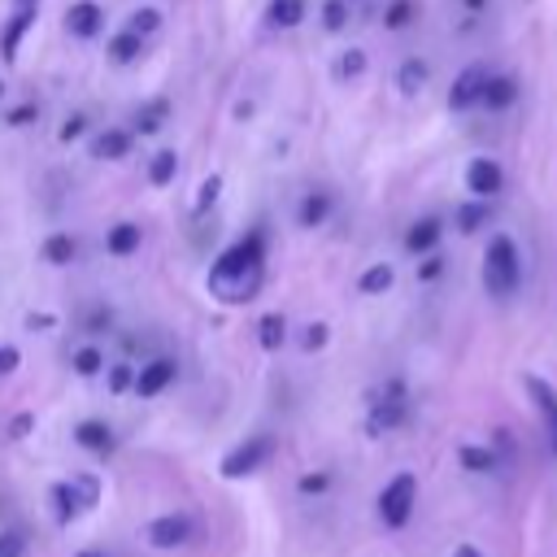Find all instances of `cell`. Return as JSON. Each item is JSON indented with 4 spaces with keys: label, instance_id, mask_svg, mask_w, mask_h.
Listing matches in <instances>:
<instances>
[{
    "label": "cell",
    "instance_id": "29",
    "mask_svg": "<svg viewBox=\"0 0 557 557\" xmlns=\"http://www.w3.org/2000/svg\"><path fill=\"white\" fill-rule=\"evenodd\" d=\"M461 466H466V470H492L496 457H492L487 448H470V444H466V448H461Z\"/></svg>",
    "mask_w": 557,
    "mask_h": 557
},
{
    "label": "cell",
    "instance_id": "26",
    "mask_svg": "<svg viewBox=\"0 0 557 557\" xmlns=\"http://www.w3.org/2000/svg\"><path fill=\"white\" fill-rule=\"evenodd\" d=\"M257 331H261V344H265V348H278V344L287 339V322H283V313H265Z\"/></svg>",
    "mask_w": 557,
    "mask_h": 557
},
{
    "label": "cell",
    "instance_id": "11",
    "mask_svg": "<svg viewBox=\"0 0 557 557\" xmlns=\"http://www.w3.org/2000/svg\"><path fill=\"white\" fill-rule=\"evenodd\" d=\"M100 26H104L100 4H91V0L70 4V13H65V30H70L74 39H91V35H100Z\"/></svg>",
    "mask_w": 557,
    "mask_h": 557
},
{
    "label": "cell",
    "instance_id": "7",
    "mask_svg": "<svg viewBox=\"0 0 557 557\" xmlns=\"http://www.w3.org/2000/svg\"><path fill=\"white\" fill-rule=\"evenodd\" d=\"M466 187H470V196L492 200V196L505 187V170H500L492 157H474V161L466 165Z\"/></svg>",
    "mask_w": 557,
    "mask_h": 557
},
{
    "label": "cell",
    "instance_id": "37",
    "mask_svg": "<svg viewBox=\"0 0 557 557\" xmlns=\"http://www.w3.org/2000/svg\"><path fill=\"white\" fill-rule=\"evenodd\" d=\"M109 387H113V392H126V387H135V370H131L126 361H122V366H113V370H109Z\"/></svg>",
    "mask_w": 557,
    "mask_h": 557
},
{
    "label": "cell",
    "instance_id": "48",
    "mask_svg": "<svg viewBox=\"0 0 557 557\" xmlns=\"http://www.w3.org/2000/svg\"><path fill=\"white\" fill-rule=\"evenodd\" d=\"M74 557H100V553H74Z\"/></svg>",
    "mask_w": 557,
    "mask_h": 557
},
{
    "label": "cell",
    "instance_id": "20",
    "mask_svg": "<svg viewBox=\"0 0 557 557\" xmlns=\"http://www.w3.org/2000/svg\"><path fill=\"white\" fill-rule=\"evenodd\" d=\"M326 213H331V196L326 191H309L305 200H300V226H322L326 222Z\"/></svg>",
    "mask_w": 557,
    "mask_h": 557
},
{
    "label": "cell",
    "instance_id": "18",
    "mask_svg": "<svg viewBox=\"0 0 557 557\" xmlns=\"http://www.w3.org/2000/svg\"><path fill=\"white\" fill-rule=\"evenodd\" d=\"M513 96H518L513 78H492V74H487V83H483V100H479V104H487V109H505V104H513Z\"/></svg>",
    "mask_w": 557,
    "mask_h": 557
},
{
    "label": "cell",
    "instance_id": "5",
    "mask_svg": "<svg viewBox=\"0 0 557 557\" xmlns=\"http://www.w3.org/2000/svg\"><path fill=\"white\" fill-rule=\"evenodd\" d=\"M522 387H527V396H531V405H535V413H540V422H544L548 448H553V457H557V392H553V383L540 379V374H527Z\"/></svg>",
    "mask_w": 557,
    "mask_h": 557
},
{
    "label": "cell",
    "instance_id": "32",
    "mask_svg": "<svg viewBox=\"0 0 557 557\" xmlns=\"http://www.w3.org/2000/svg\"><path fill=\"white\" fill-rule=\"evenodd\" d=\"M157 26H161V13H157V9L131 13V30H135V35H148V30H157Z\"/></svg>",
    "mask_w": 557,
    "mask_h": 557
},
{
    "label": "cell",
    "instance_id": "10",
    "mask_svg": "<svg viewBox=\"0 0 557 557\" xmlns=\"http://www.w3.org/2000/svg\"><path fill=\"white\" fill-rule=\"evenodd\" d=\"M483 83H487V70L483 65H470V70H461L457 74V83H453V91H448V109H470V104H479L483 100Z\"/></svg>",
    "mask_w": 557,
    "mask_h": 557
},
{
    "label": "cell",
    "instance_id": "31",
    "mask_svg": "<svg viewBox=\"0 0 557 557\" xmlns=\"http://www.w3.org/2000/svg\"><path fill=\"white\" fill-rule=\"evenodd\" d=\"M457 222H461V231H479V226L487 222V205H466V209H457Z\"/></svg>",
    "mask_w": 557,
    "mask_h": 557
},
{
    "label": "cell",
    "instance_id": "42",
    "mask_svg": "<svg viewBox=\"0 0 557 557\" xmlns=\"http://www.w3.org/2000/svg\"><path fill=\"white\" fill-rule=\"evenodd\" d=\"M78 135H83V117H70V122L61 126V139L70 144V139H78Z\"/></svg>",
    "mask_w": 557,
    "mask_h": 557
},
{
    "label": "cell",
    "instance_id": "50",
    "mask_svg": "<svg viewBox=\"0 0 557 557\" xmlns=\"http://www.w3.org/2000/svg\"><path fill=\"white\" fill-rule=\"evenodd\" d=\"M0 91H4V87H0Z\"/></svg>",
    "mask_w": 557,
    "mask_h": 557
},
{
    "label": "cell",
    "instance_id": "23",
    "mask_svg": "<svg viewBox=\"0 0 557 557\" xmlns=\"http://www.w3.org/2000/svg\"><path fill=\"white\" fill-rule=\"evenodd\" d=\"M165 113H170V104H165V100H148V104L135 113V126H139V135H152V131H161V126H165Z\"/></svg>",
    "mask_w": 557,
    "mask_h": 557
},
{
    "label": "cell",
    "instance_id": "38",
    "mask_svg": "<svg viewBox=\"0 0 557 557\" xmlns=\"http://www.w3.org/2000/svg\"><path fill=\"white\" fill-rule=\"evenodd\" d=\"M70 487H74V496H78V509L96 505V479H74Z\"/></svg>",
    "mask_w": 557,
    "mask_h": 557
},
{
    "label": "cell",
    "instance_id": "17",
    "mask_svg": "<svg viewBox=\"0 0 557 557\" xmlns=\"http://www.w3.org/2000/svg\"><path fill=\"white\" fill-rule=\"evenodd\" d=\"M139 52H144V35H135V30H122V35L109 39V57H113L117 65H131Z\"/></svg>",
    "mask_w": 557,
    "mask_h": 557
},
{
    "label": "cell",
    "instance_id": "40",
    "mask_svg": "<svg viewBox=\"0 0 557 557\" xmlns=\"http://www.w3.org/2000/svg\"><path fill=\"white\" fill-rule=\"evenodd\" d=\"M30 117H39V109H35V104H22V109H13V113H9V122H13V126H26Z\"/></svg>",
    "mask_w": 557,
    "mask_h": 557
},
{
    "label": "cell",
    "instance_id": "13",
    "mask_svg": "<svg viewBox=\"0 0 557 557\" xmlns=\"http://www.w3.org/2000/svg\"><path fill=\"white\" fill-rule=\"evenodd\" d=\"M126 152H131V135L126 131H104V135L91 139V157H100V161H117Z\"/></svg>",
    "mask_w": 557,
    "mask_h": 557
},
{
    "label": "cell",
    "instance_id": "25",
    "mask_svg": "<svg viewBox=\"0 0 557 557\" xmlns=\"http://www.w3.org/2000/svg\"><path fill=\"white\" fill-rule=\"evenodd\" d=\"M366 296H379V292H387L392 287V265H370L366 274H361V283H357Z\"/></svg>",
    "mask_w": 557,
    "mask_h": 557
},
{
    "label": "cell",
    "instance_id": "45",
    "mask_svg": "<svg viewBox=\"0 0 557 557\" xmlns=\"http://www.w3.org/2000/svg\"><path fill=\"white\" fill-rule=\"evenodd\" d=\"M418 274H422V278H435V274H440V257H426V261H422V270H418Z\"/></svg>",
    "mask_w": 557,
    "mask_h": 557
},
{
    "label": "cell",
    "instance_id": "41",
    "mask_svg": "<svg viewBox=\"0 0 557 557\" xmlns=\"http://www.w3.org/2000/svg\"><path fill=\"white\" fill-rule=\"evenodd\" d=\"M13 366H17V348H13V344H4V348H0V374H9Z\"/></svg>",
    "mask_w": 557,
    "mask_h": 557
},
{
    "label": "cell",
    "instance_id": "21",
    "mask_svg": "<svg viewBox=\"0 0 557 557\" xmlns=\"http://www.w3.org/2000/svg\"><path fill=\"white\" fill-rule=\"evenodd\" d=\"M74 257H78V244L70 235H48L44 239V261L48 265H70Z\"/></svg>",
    "mask_w": 557,
    "mask_h": 557
},
{
    "label": "cell",
    "instance_id": "22",
    "mask_svg": "<svg viewBox=\"0 0 557 557\" xmlns=\"http://www.w3.org/2000/svg\"><path fill=\"white\" fill-rule=\"evenodd\" d=\"M265 17H270V26H296L300 17H305V0H270V9H265Z\"/></svg>",
    "mask_w": 557,
    "mask_h": 557
},
{
    "label": "cell",
    "instance_id": "43",
    "mask_svg": "<svg viewBox=\"0 0 557 557\" xmlns=\"http://www.w3.org/2000/svg\"><path fill=\"white\" fill-rule=\"evenodd\" d=\"M326 487V474H305L300 479V492H322Z\"/></svg>",
    "mask_w": 557,
    "mask_h": 557
},
{
    "label": "cell",
    "instance_id": "12",
    "mask_svg": "<svg viewBox=\"0 0 557 557\" xmlns=\"http://www.w3.org/2000/svg\"><path fill=\"white\" fill-rule=\"evenodd\" d=\"M435 244H440V222H435V218H422V222H413V226L405 231V248L418 252V257L431 252Z\"/></svg>",
    "mask_w": 557,
    "mask_h": 557
},
{
    "label": "cell",
    "instance_id": "19",
    "mask_svg": "<svg viewBox=\"0 0 557 557\" xmlns=\"http://www.w3.org/2000/svg\"><path fill=\"white\" fill-rule=\"evenodd\" d=\"M174 174H178V157H174L170 148L152 152V161H148V183H152V187H165V183H174Z\"/></svg>",
    "mask_w": 557,
    "mask_h": 557
},
{
    "label": "cell",
    "instance_id": "39",
    "mask_svg": "<svg viewBox=\"0 0 557 557\" xmlns=\"http://www.w3.org/2000/svg\"><path fill=\"white\" fill-rule=\"evenodd\" d=\"M300 344H305V348H322V344H326V326H322V322H318V326H309Z\"/></svg>",
    "mask_w": 557,
    "mask_h": 557
},
{
    "label": "cell",
    "instance_id": "14",
    "mask_svg": "<svg viewBox=\"0 0 557 557\" xmlns=\"http://www.w3.org/2000/svg\"><path fill=\"white\" fill-rule=\"evenodd\" d=\"M104 248H109L113 257H131V252L139 248V226H135V222H117V226L104 235Z\"/></svg>",
    "mask_w": 557,
    "mask_h": 557
},
{
    "label": "cell",
    "instance_id": "46",
    "mask_svg": "<svg viewBox=\"0 0 557 557\" xmlns=\"http://www.w3.org/2000/svg\"><path fill=\"white\" fill-rule=\"evenodd\" d=\"M453 557H479V548H470V544H466V548H457Z\"/></svg>",
    "mask_w": 557,
    "mask_h": 557
},
{
    "label": "cell",
    "instance_id": "9",
    "mask_svg": "<svg viewBox=\"0 0 557 557\" xmlns=\"http://www.w3.org/2000/svg\"><path fill=\"white\" fill-rule=\"evenodd\" d=\"M187 535H191V522L183 513H161V518L148 522V544L152 548H178V544H187Z\"/></svg>",
    "mask_w": 557,
    "mask_h": 557
},
{
    "label": "cell",
    "instance_id": "4",
    "mask_svg": "<svg viewBox=\"0 0 557 557\" xmlns=\"http://www.w3.org/2000/svg\"><path fill=\"white\" fill-rule=\"evenodd\" d=\"M270 453H274V440H270V435H248L244 444H235V448L222 457V474H226V479H244V474L261 470V466L270 461Z\"/></svg>",
    "mask_w": 557,
    "mask_h": 557
},
{
    "label": "cell",
    "instance_id": "27",
    "mask_svg": "<svg viewBox=\"0 0 557 557\" xmlns=\"http://www.w3.org/2000/svg\"><path fill=\"white\" fill-rule=\"evenodd\" d=\"M396 83H400V91H409V96H413V91L426 83V65H422V61H405V65H400V74H396Z\"/></svg>",
    "mask_w": 557,
    "mask_h": 557
},
{
    "label": "cell",
    "instance_id": "35",
    "mask_svg": "<svg viewBox=\"0 0 557 557\" xmlns=\"http://www.w3.org/2000/svg\"><path fill=\"white\" fill-rule=\"evenodd\" d=\"M22 553H26L22 531H0V557H22Z\"/></svg>",
    "mask_w": 557,
    "mask_h": 557
},
{
    "label": "cell",
    "instance_id": "36",
    "mask_svg": "<svg viewBox=\"0 0 557 557\" xmlns=\"http://www.w3.org/2000/svg\"><path fill=\"white\" fill-rule=\"evenodd\" d=\"M409 17H413V4H409V0H396V4L387 9V17H383V22L396 30V26H409Z\"/></svg>",
    "mask_w": 557,
    "mask_h": 557
},
{
    "label": "cell",
    "instance_id": "47",
    "mask_svg": "<svg viewBox=\"0 0 557 557\" xmlns=\"http://www.w3.org/2000/svg\"><path fill=\"white\" fill-rule=\"evenodd\" d=\"M461 4H466V9H483V0H461Z\"/></svg>",
    "mask_w": 557,
    "mask_h": 557
},
{
    "label": "cell",
    "instance_id": "8",
    "mask_svg": "<svg viewBox=\"0 0 557 557\" xmlns=\"http://www.w3.org/2000/svg\"><path fill=\"white\" fill-rule=\"evenodd\" d=\"M174 374H178V366L170 361V357H152V361H144L139 370H135V396H161L170 383H174Z\"/></svg>",
    "mask_w": 557,
    "mask_h": 557
},
{
    "label": "cell",
    "instance_id": "28",
    "mask_svg": "<svg viewBox=\"0 0 557 557\" xmlns=\"http://www.w3.org/2000/svg\"><path fill=\"white\" fill-rule=\"evenodd\" d=\"M52 500H57V518H61V522H70V518L78 513V496H74L70 483H57V487H52Z\"/></svg>",
    "mask_w": 557,
    "mask_h": 557
},
{
    "label": "cell",
    "instance_id": "44",
    "mask_svg": "<svg viewBox=\"0 0 557 557\" xmlns=\"http://www.w3.org/2000/svg\"><path fill=\"white\" fill-rule=\"evenodd\" d=\"M26 431H30V413H17V418H13V440H22Z\"/></svg>",
    "mask_w": 557,
    "mask_h": 557
},
{
    "label": "cell",
    "instance_id": "6",
    "mask_svg": "<svg viewBox=\"0 0 557 557\" xmlns=\"http://www.w3.org/2000/svg\"><path fill=\"white\" fill-rule=\"evenodd\" d=\"M405 387L400 383H387L379 396H374V405H370V431H392V426H400L405 422Z\"/></svg>",
    "mask_w": 557,
    "mask_h": 557
},
{
    "label": "cell",
    "instance_id": "16",
    "mask_svg": "<svg viewBox=\"0 0 557 557\" xmlns=\"http://www.w3.org/2000/svg\"><path fill=\"white\" fill-rule=\"evenodd\" d=\"M30 22H35V4H17L13 22H9V30H4V57H17V44H22V35H26Z\"/></svg>",
    "mask_w": 557,
    "mask_h": 557
},
{
    "label": "cell",
    "instance_id": "30",
    "mask_svg": "<svg viewBox=\"0 0 557 557\" xmlns=\"http://www.w3.org/2000/svg\"><path fill=\"white\" fill-rule=\"evenodd\" d=\"M322 22H326V30H344L348 4H344V0H326V4H322Z\"/></svg>",
    "mask_w": 557,
    "mask_h": 557
},
{
    "label": "cell",
    "instance_id": "1",
    "mask_svg": "<svg viewBox=\"0 0 557 557\" xmlns=\"http://www.w3.org/2000/svg\"><path fill=\"white\" fill-rule=\"evenodd\" d=\"M261 287V235H248L239 244H231L213 270H209V292L222 296L226 305H244L252 300V292Z\"/></svg>",
    "mask_w": 557,
    "mask_h": 557
},
{
    "label": "cell",
    "instance_id": "2",
    "mask_svg": "<svg viewBox=\"0 0 557 557\" xmlns=\"http://www.w3.org/2000/svg\"><path fill=\"white\" fill-rule=\"evenodd\" d=\"M518 278H522L518 244L509 235H492L487 252H483V287H487V296H513Z\"/></svg>",
    "mask_w": 557,
    "mask_h": 557
},
{
    "label": "cell",
    "instance_id": "24",
    "mask_svg": "<svg viewBox=\"0 0 557 557\" xmlns=\"http://www.w3.org/2000/svg\"><path fill=\"white\" fill-rule=\"evenodd\" d=\"M70 366H74V374L91 379V374H100V370H104V352L87 344V348H78V352H74V361H70Z\"/></svg>",
    "mask_w": 557,
    "mask_h": 557
},
{
    "label": "cell",
    "instance_id": "49",
    "mask_svg": "<svg viewBox=\"0 0 557 557\" xmlns=\"http://www.w3.org/2000/svg\"><path fill=\"white\" fill-rule=\"evenodd\" d=\"M17 4H39V0H17Z\"/></svg>",
    "mask_w": 557,
    "mask_h": 557
},
{
    "label": "cell",
    "instance_id": "33",
    "mask_svg": "<svg viewBox=\"0 0 557 557\" xmlns=\"http://www.w3.org/2000/svg\"><path fill=\"white\" fill-rule=\"evenodd\" d=\"M361 70H366V52H357V48H348V52L339 57V74H344V78H357Z\"/></svg>",
    "mask_w": 557,
    "mask_h": 557
},
{
    "label": "cell",
    "instance_id": "3",
    "mask_svg": "<svg viewBox=\"0 0 557 557\" xmlns=\"http://www.w3.org/2000/svg\"><path fill=\"white\" fill-rule=\"evenodd\" d=\"M413 505H418V479L413 474H396V479H387V487L379 492V518H383V527H405L409 522V513H413Z\"/></svg>",
    "mask_w": 557,
    "mask_h": 557
},
{
    "label": "cell",
    "instance_id": "34",
    "mask_svg": "<svg viewBox=\"0 0 557 557\" xmlns=\"http://www.w3.org/2000/svg\"><path fill=\"white\" fill-rule=\"evenodd\" d=\"M218 187H222V178H218V174H209V178L200 183V196H196V213H205V209L218 200Z\"/></svg>",
    "mask_w": 557,
    "mask_h": 557
},
{
    "label": "cell",
    "instance_id": "15",
    "mask_svg": "<svg viewBox=\"0 0 557 557\" xmlns=\"http://www.w3.org/2000/svg\"><path fill=\"white\" fill-rule=\"evenodd\" d=\"M78 444H83L87 453H109V448H113V431H109L104 422L87 418V422H78Z\"/></svg>",
    "mask_w": 557,
    "mask_h": 557
}]
</instances>
